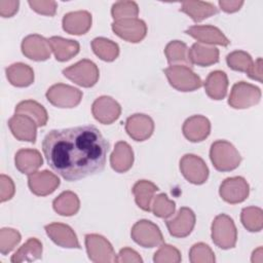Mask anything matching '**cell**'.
<instances>
[{
  "mask_svg": "<svg viewBox=\"0 0 263 263\" xmlns=\"http://www.w3.org/2000/svg\"><path fill=\"white\" fill-rule=\"evenodd\" d=\"M185 33L196 39L199 43L218 44L222 46L229 45L230 41L220 29L211 25H195L189 27Z\"/></svg>",
  "mask_w": 263,
  "mask_h": 263,
  "instance_id": "obj_18",
  "label": "cell"
},
{
  "mask_svg": "<svg viewBox=\"0 0 263 263\" xmlns=\"http://www.w3.org/2000/svg\"><path fill=\"white\" fill-rule=\"evenodd\" d=\"M170 84L180 91H193L202 86L200 77L191 67L185 65H171L163 70Z\"/></svg>",
  "mask_w": 263,
  "mask_h": 263,
  "instance_id": "obj_3",
  "label": "cell"
},
{
  "mask_svg": "<svg viewBox=\"0 0 263 263\" xmlns=\"http://www.w3.org/2000/svg\"><path fill=\"white\" fill-rule=\"evenodd\" d=\"M263 257H262V248H258L256 251H254L253 256H252V262H262Z\"/></svg>",
  "mask_w": 263,
  "mask_h": 263,
  "instance_id": "obj_49",
  "label": "cell"
},
{
  "mask_svg": "<svg viewBox=\"0 0 263 263\" xmlns=\"http://www.w3.org/2000/svg\"><path fill=\"white\" fill-rule=\"evenodd\" d=\"M243 1H229V0H221L219 1V5L221 9L225 12H235L240 9L242 6Z\"/></svg>",
  "mask_w": 263,
  "mask_h": 263,
  "instance_id": "obj_48",
  "label": "cell"
},
{
  "mask_svg": "<svg viewBox=\"0 0 263 263\" xmlns=\"http://www.w3.org/2000/svg\"><path fill=\"white\" fill-rule=\"evenodd\" d=\"M48 41L57 61H68L79 52L80 46L76 40L65 39L59 36H52L48 39Z\"/></svg>",
  "mask_w": 263,
  "mask_h": 263,
  "instance_id": "obj_27",
  "label": "cell"
},
{
  "mask_svg": "<svg viewBox=\"0 0 263 263\" xmlns=\"http://www.w3.org/2000/svg\"><path fill=\"white\" fill-rule=\"evenodd\" d=\"M242 225L251 232H258L263 227V212L257 206L243 208L240 215Z\"/></svg>",
  "mask_w": 263,
  "mask_h": 263,
  "instance_id": "obj_36",
  "label": "cell"
},
{
  "mask_svg": "<svg viewBox=\"0 0 263 263\" xmlns=\"http://www.w3.org/2000/svg\"><path fill=\"white\" fill-rule=\"evenodd\" d=\"M28 3L33 10H35L36 12H38L40 14L49 15V16H52L55 14V11H57V2L55 1H51V0L32 1V0H30Z\"/></svg>",
  "mask_w": 263,
  "mask_h": 263,
  "instance_id": "obj_43",
  "label": "cell"
},
{
  "mask_svg": "<svg viewBox=\"0 0 263 263\" xmlns=\"http://www.w3.org/2000/svg\"><path fill=\"white\" fill-rule=\"evenodd\" d=\"M14 194V184L11 178L1 175L0 176V200L4 202L9 200Z\"/></svg>",
  "mask_w": 263,
  "mask_h": 263,
  "instance_id": "obj_44",
  "label": "cell"
},
{
  "mask_svg": "<svg viewBox=\"0 0 263 263\" xmlns=\"http://www.w3.org/2000/svg\"><path fill=\"white\" fill-rule=\"evenodd\" d=\"M91 27V14L86 10L68 12L63 17V29L69 34L82 35Z\"/></svg>",
  "mask_w": 263,
  "mask_h": 263,
  "instance_id": "obj_22",
  "label": "cell"
},
{
  "mask_svg": "<svg viewBox=\"0 0 263 263\" xmlns=\"http://www.w3.org/2000/svg\"><path fill=\"white\" fill-rule=\"evenodd\" d=\"M52 206L62 216H73L79 211L80 201L74 192L64 191L53 200Z\"/></svg>",
  "mask_w": 263,
  "mask_h": 263,
  "instance_id": "obj_33",
  "label": "cell"
},
{
  "mask_svg": "<svg viewBox=\"0 0 263 263\" xmlns=\"http://www.w3.org/2000/svg\"><path fill=\"white\" fill-rule=\"evenodd\" d=\"M250 193V186L242 177H230L220 185L219 194L228 203H239L247 199Z\"/></svg>",
  "mask_w": 263,
  "mask_h": 263,
  "instance_id": "obj_12",
  "label": "cell"
},
{
  "mask_svg": "<svg viewBox=\"0 0 263 263\" xmlns=\"http://www.w3.org/2000/svg\"><path fill=\"white\" fill-rule=\"evenodd\" d=\"M51 51L48 39L38 34L28 35L22 42V52L33 61H45L49 59Z\"/></svg>",
  "mask_w": 263,
  "mask_h": 263,
  "instance_id": "obj_13",
  "label": "cell"
},
{
  "mask_svg": "<svg viewBox=\"0 0 263 263\" xmlns=\"http://www.w3.org/2000/svg\"><path fill=\"white\" fill-rule=\"evenodd\" d=\"M91 112L99 122L103 124H111L120 116L121 107L111 97L102 96L93 102Z\"/></svg>",
  "mask_w": 263,
  "mask_h": 263,
  "instance_id": "obj_14",
  "label": "cell"
},
{
  "mask_svg": "<svg viewBox=\"0 0 263 263\" xmlns=\"http://www.w3.org/2000/svg\"><path fill=\"white\" fill-rule=\"evenodd\" d=\"M91 48L96 55L106 62L114 61L119 54V46L112 40L97 37L91 41Z\"/></svg>",
  "mask_w": 263,
  "mask_h": 263,
  "instance_id": "obj_35",
  "label": "cell"
},
{
  "mask_svg": "<svg viewBox=\"0 0 263 263\" xmlns=\"http://www.w3.org/2000/svg\"><path fill=\"white\" fill-rule=\"evenodd\" d=\"M6 77L12 85L26 87L33 83L34 71L24 63H15L6 68Z\"/></svg>",
  "mask_w": 263,
  "mask_h": 263,
  "instance_id": "obj_28",
  "label": "cell"
},
{
  "mask_svg": "<svg viewBox=\"0 0 263 263\" xmlns=\"http://www.w3.org/2000/svg\"><path fill=\"white\" fill-rule=\"evenodd\" d=\"M8 126L12 135L20 141H27L35 143L37 123L29 116L25 114L15 113L9 120Z\"/></svg>",
  "mask_w": 263,
  "mask_h": 263,
  "instance_id": "obj_19",
  "label": "cell"
},
{
  "mask_svg": "<svg viewBox=\"0 0 263 263\" xmlns=\"http://www.w3.org/2000/svg\"><path fill=\"white\" fill-rule=\"evenodd\" d=\"M117 262H143V259L135 250L123 248L117 255Z\"/></svg>",
  "mask_w": 263,
  "mask_h": 263,
  "instance_id": "obj_46",
  "label": "cell"
},
{
  "mask_svg": "<svg viewBox=\"0 0 263 263\" xmlns=\"http://www.w3.org/2000/svg\"><path fill=\"white\" fill-rule=\"evenodd\" d=\"M45 96L48 102L55 107L73 108L81 102L82 91L74 86L58 83L50 86Z\"/></svg>",
  "mask_w": 263,
  "mask_h": 263,
  "instance_id": "obj_8",
  "label": "cell"
},
{
  "mask_svg": "<svg viewBox=\"0 0 263 263\" xmlns=\"http://www.w3.org/2000/svg\"><path fill=\"white\" fill-rule=\"evenodd\" d=\"M125 130L135 141H145L153 134L154 122L150 116L137 113L126 119Z\"/></svg>",
  "mask_w": 263,
  "mask_h": 263,
  "instance_id": "obj_17",
  "label": "cell"
},
{
  "mask_svg": "<svg viewBox=\"0 0 263 263\" xmlns=\"http://www.w3.org/2000/svg\"><path fill=\"white\" fill-rule=\"evenodd\" d=\"M180 170L185 179L195 185L203 184L209 177V168L197 155L185 154L180 160Z\"/></svg>",
  "mask_w": 263,
  "mask_h": 263,
  "instance_id": "obj_10",
  "label": "cell"
},
{
  "mask_svg": "<svg viewBox=\"0 0 263 263\" xmlns=\"http://www.w3.org/2000/svg\"><path fill=\"white\" fill-rule=\"evenodd\" d=\"M189 60L192 65L195 64L201 67L211 66L218 63L219 49L196 42L189 48Z\"/></svg>",
  "mask_w": 263,
  "mask_h": 263,
  "instance_id": "obj_26",
  "label": "cell"
},
{
  "mask_svg": "<svg viewBox=\"0 0 263 263\" xmlns=\"http://www.w3.org/2000/svg\"><path fill=\"white\" fill-rule=\"evenodd\" d=\"M210 158L215 168L220 172L233 171L241 161V156L236 148L225 140H218L212 144Z\"/></svg>",
  "mask_w": 263,
  "mask_h": 263,
  "instance_id": "obj_2",
  "label": "cell"
},
{
  "mask_svg": "<svg viewBox=\"0 0 263 263\" xmlns=\"http://www.w3.org/2000/svg\"><path fill=\"white\" fill-rule=\"evenodd\" d=\"M247 74L251 79L262 82V59L261 58H258L254 62L252 68L250 69V71Z\"/></svg>",
  "mask_w": 263,
  "mask_h": 263,
  "instance_id": "obj_47",
  "label": "cell"
},
{
  "mask_svg": "<svg viewBox=\"0 0 263 263\" xmlns=\"http://www.w3.org/2000/svg\"><path fill=\"white\" fill-rule=\"evenodd\" d=\"M111 14L115 21L137 17L139 14V7L134 1H118L113 4Z\"/></svg>",
  "mask_w": 263,
  "mask_h": 263,
  "instance_id": "obj_39",
  "label": "cell"
},
{
  "mask_svg": "<svg viewBox=\"0 0 263 263\" xmlns=\"http://www.w3.org/2000/svg\"><path fill=\"white\" fill-rule=\"evenodd\" d=\"M63 74L69 80L83 87L93 86L98 82L100 76L97 65L87 59L81 60L76 64L64 69Z\"/></svg>",
  "mask_w": 263,
  "mask_h": 263,
  "instance_id": "obj_5",
  "label": "cell"
},
{
  "mask_svg": "<svg viewBox=\"0 0 263 263\" xmlns=\"http://www.w3.org/2000/svg\"><path fill=\"white\" fill-rule=\"evenodd\" d=\"M15 166L23 173L30 175L35 173L43 163L40 152L36 149H21L15 154Z\"/></svg>",
  "mask_w": 263,
  "mask_h": 263,
  "instance_id": "obj_24",
  "label": "cell"
},
{
  "mask_svg": "<svg viewBox=\"0 0 263 263\" xmlns=\"http://www.w3.org/2000/svg\"><path fill=\"white\" fill-rule=\"evenodd\" d=\"M181 254L178 249L171 245L161 243L158 251L155 252L153 261L155 263H179L181 261Z\"/></svg>",
  "mask_w": 263,
  "mask_h": 263,
  "instance_id": "obj_42",
  "label": "cell"
},
{
  "mask_svg": "<svg viewBox=\"0 0 263 263\" xmlns=\"http://www.w3.org/2000/svg\"><path fill=\"white\" fill-rule=\"evenodd\" d=\"M20 2L17 0H0V14L3 17L12 16L18 9Z\"/></svg>",
  "mask_w": 263,
  "mask_h": 263,
  "instance_id": "obj_45",
  "label": "cell"
},
{
  "mask_svg": "<svg viewBox=\"0 0 263 263\" xmlns=\"http://www.w3.org/2000/svg\"><path fill=\"white\" fill-rule=\"evenodd\" d=\"M44 228L47 235L55 245L68 249L81 248L74 230L69 225L63 223H50Z\"/></svg>",
  "mask_w": 263,
  "mask_h": 263,
  "instance_id": "obj_20",
  "label": "cell"
},
{
  "mask_svg": "<svg viewBox=\"0 0 263 263\" xmlns=\"http://www.w3.org/2000/svg\"><path fill=\"white\" fill-rule=\"evenodd\" d=\"M195 220L196 218L193 211L189 208L183 206L179 210L174 219L167 220L165 223L171 235L182 238L191 233L195 225Z\"/></svg>",
  "mask_w": 263,
  "mask_h": 263,
  "instance_id": "obj_16",
  "label": "cell"
},
{
  "mask_svg": "<svg viewBox=\"0 0 263 263\" xmlns=\"http://www.w3.org/2000/svg\"><path fill=\"white\" fill-rule=\"evenodd\" d=\"M21 241V234L12 228H2L0 230V252L6 255L11 252Z\"/></svg>",
  "mask_w": 263,
  "mask_h": 263,
  "instance_id": "obj_41",
  "label": "cell"
},
{
  "mask_svg": "<svg viewBox=\"0 0 263 263\" xmlns=\"http://www.w3.org/2000/svg\"><path fill=\"white\" fill-rule=\"evenodd\" d=\"M134 163V152L132 147L124 141L116 143L114 151L110 156V164L117 173L127 172Z\"/></svg>",
  "mask_w": 263,
  "mask_h": 263,
  "instance_id": "obj_23",
  "label": "cell"
},
{
  "mask_svg": "<svg viewBox=\"0 0 263 263\" xmlns=\"http://www.w3.org/2000/svg\"><path fill=\"white\" fill-rule=\"evenodd\" d=\"M261 99V90L259 87L239 81L232 86L228 104L234 109H246L257 105Z\"/></svg>",
  "mask_w": 263,
  "mask_h": 263,
  "instance_id": "obj_6",
  "label": "cell"
},
{
  "mask_svg": "<svg viewBox=\"0 0 263 263\" xmlns=\"http://www.w3.org/2000/svg\"><path fill=\"white\" fill-rule=\"evenodd\" d=\"M206 95L213 100H222L227 93L228 78L225 72L216 70L209 74L204 83Z\"/></svg>",
  "mask_w": 263,
  "mask_h": 263,
  "instance_id": "obj_25",
  "label": "cell"
},
{
  "mask_svg": "<svg viewBox=\"0 0 263 263\" xmlns=\"http://www.w3.org/2000/svg\"><path fill=\"white\" fill-rule=\"evenodd\" d=\"M15 113L25 114L31 117L39 126H44L48 120V115L45 108L33 100L20 102L15 107Z\"/></svg>",
  "mask_w": 263,
  "mask_h": 263,
  "instance_id": "obj_32",
  "label": "cell"
},
{
  "mask_svg": "<svg viewBox=\"0 0 263 263\" xmlns=\"http://www.w3.org/2000/svg\"><path fill=\"white\" fill-rule=\"evenodd\" d=\"M42 256V243L35 237H30L20 249L12 255V263L32 262L40 259Z\"/></svg>",
  "mask_w": 263,
  "mask_h": 263,
  "instance_id": "obj_31",
  "label": "cell"
},
{
  "mask_svg": "<svg viewBox=\"0 0 263 263\" xmlns=\"http://www.w3.org/2000/svg\"><path fill=\"white\" fill-rule=\"evenodd\" d=\"M164 53L170 65L184 64L188 67L192 66L189 60V48L180 40H174L167 43L164 48Z\"/></svg>",
  "mask_w": 263,
  "mask_h": 263,
  "instance_id": "obj_34",
  "label": "cell"
},
{
  "mask_svg": "<svg viewBox=\"0 0 263 263\" xmlns=\"http://www.w3.org/2000/svg\"><path fill=\"white\" fill-rule=\"evenodd\" d=\"M112 30L120 38L133 43L140 42L147 34V26L145 22L138 17L115 21L112 24Z\"/></svg>",
  "mask_w": 263,
  "mask_h": 263,
  "instance_id": "obj_11",
  "label": "cell"
},
{
  "mask_svg": "<svg viewBox=\"0 0 263 263\" xmlns=\"http://www.w3.org/2000/svg\"><path fill=\"white\" fill-rule=\"evenodd\" d=\"M85 246L88 258L96 263L117 262V256L112 245L100 234H86Z\"/></svg>",
  "mask_w": 263,
  "mask_h": 263,
  "instance_id": "obj_7",
  "label": "cell"
},
{
  "mask_svg": "<svg viewBox=\"0 0 263 263\" xmlns=\"http://www.w3.org/2000/svg\"><path fill=\"white\" fill-rule=\"evenodd\" d=\"M212 239L217 247L223 250L235 247L237 230L233 220L229 216L220 214L214 219L212 224Z\"/></svg>",
  "mask_w": 263,
  "mask_h": 263,
  "instance_id": "obj_4",
  "label": "cell"
},
{
  "mask_svg": "<svg viewBox=\"0 0 263 263\" xmlns=\"http://www.w3.org/2000/svg\"><path fill=\"white\" fill-rule=\"evenodd\" d=\"M158 190V187L151 181H138L133 187V194L135 195V200L138 206L141 208L143 211L150 212L153 195Z\"/></svg>",
  "mask_w": 263,
  "mask_h": 263,
  "instance_id": "obj_29",
  "label": "cell"
},
{
  "mask_svg": "<svg viewBox=\"0 0 263 263\" xmlns=\"http://www.w3.org/2000/svg\"><path fill=\"white\" fill-rule=\"evenodd\" d=\"M176 203L168 199L167 195L164 193H160L155 196L153 203L151 204V211L156 217L166 219L171 217L175 213Z\"/></svg>",
  "mask_w": 263,
  "mask_h": 263,
  "instance_id": "obj_38",
  "label": "cell"
},
{
  "mask_svg": "<svg viewBox=\"0 0 263 263\" xmlns=\"http://www.w3.org/2000/svg\"><path fill=\"white\" fill-rule=\"evenodd\" d=\"M182 130L190 142H201L210 135L211 122L202 115H193L185 120Z\"/></svg>",
  "mask_w": 263,
  "mask_h": 263,
  "instance_id": "obj_21",
  "label": "cell"
},
{
  "mask_svg": "<svg viewBox=\"0 0 263 263\" xmlns=\"http://www.w3.org/2000/svg\"><path fill=\"white\" fill-rule=\"evenodd\" d=\"M28 185L34 194L45 196L52 193L60 186V179L57 175L45 170L30 174L28 176Z\"/></svg>",
  "mask_w": 263,
  "mask_h": 263,
  "instance_id": "obj_15",
  "label": "cell"
},
{
  "mask_svg": "<svg viewBox=\"0 0 263 263\" xmlns=\"http://www.w3.org/2000/svg\"><path fill=\"white\" fill-rule=\"evenodd\" d=\"M180 10L188 14L194 22H201L218 12V8L213 3L202 1H185Z\"/></svg>",
  "mask_w": 263,
  "mask_h": 263,
  "instance_id": "obj_30",
  "label": "cell"
},
{
  "mask_svg": "<svg viewBox=\"0 0 263 263\" xmlns=\"http://www.w3.org/2000/svg\"><path fill=\"white\" fill-rule=\"evenodd\" d=\"M132 238L141 247L154 248L163 243L159 227L149 220H140L132 228Z\"/></svg>",
  "mask_w": 263,
  "mask_h": 263,
  "instance_id": "obj_9",
  "label": "cell"
},
{
  "mask_svg": "<svg viewBox=\"0 0 263 263\" xmlns=\"http://www.w3.org/2000/svg\"><path fill=\"white\" fill-rule=\"evenodd\" d=\"M42 151L54 173L77 181L104 170L109 143L97 126L87 124L48 132Z\"/></svg>",
  "mask_w": 263,
  "mask_h": 263,
  "instance_id": "obj_1",
  "label": "cell"
},
{
  "mask_svg": "<svg viewBox=\"0 0 263 263\" xmlns=\"http://www.w3.org/2000/svg\"><path fill=\"white\" fill-rule=\"evenodd\" d=\"M189 260L192 263H213L216 259L214 252L208 245L198 242L191 247L189 252Z\"/></svg>",
  "mask_w": 263,
  "mask_h": 263,
  "instance_id": "obj_40",
  "label": "cell"
},
{
  "mask_svg": "<svg viewBox=\"0 0 263 263\" xmlns=\"http://www.w3.org/2000/svg\"><path fill=\"white\" fill-rule=\"evenodd\" d=\"M227 65L234 71L248 73L252 68L254 61L252 57L243 50H235L227 54Z\"/></svg>",
  "mask_w": 263,
  "mask_h": 263,
  "instance_id": "obj_37",
  "label": "cell"
}]
</instances>
